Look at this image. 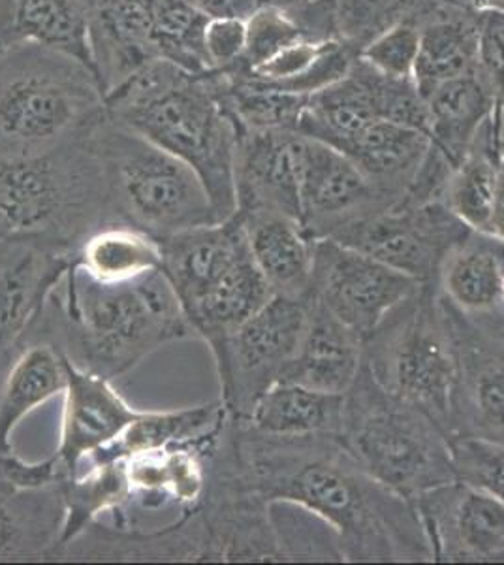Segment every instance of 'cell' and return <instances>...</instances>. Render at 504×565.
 <instances>
[{
	"mask_svg": "<svg viewBox=\"0 0 504 565\" xmlns=\"http://www.w3.org/2000/svg\"><path fill=\"white\" fill-rule=\"evenodd\" d=\"M74 253L39 239H0V386L13 362L36 340L53 292Z\"/></svg>",
	"mask_w": 504,
	"mask_h": 565,
	"instance_id": "13",
	"label": "cell"
},
{
	"mask_svg": "<svg viewBox=\"0 0 504 565\" xmlns=\"http://www.w3.org/2000/svg\"><path fill=\"white\" fill-rule=\"evenodd\" d=\"M469 232L471 228L442 200H433L423 204L397 202L330 239L362 250L418 282H437L448 250Z\"/></svg>",
	"mask_w": 504,
	"mask_h": 565,
	"instance_id": "11",
	"label": "cell"
},
{
	"mask_svg": "<svg viewBox=\"0 0 504 565\" xmlns=\"http://www.w3.org/2000/svg\"><path fill=\"white\" fill-rule=\"evenodd\" d=\"M504 242L487 232L471 231L442 260L437 289L465 313L503 308Z\"/></svg>",
	"mask_w": 504,
	"mask_h": 565,
	"instance_id": "24",
	"label": "cell"
},
{
	"mask_svg": "<svg viewBox=\"0 0 504 565\" xmlns=\"http://www.w3.org/2000/svg\"><path fill=\"white\" fill-rule=\"evenodd\" d=\"M245 23H247L245 57L239 65L234 66L243 71H255L290 45L303 40H313L290 13L275 7L256 8Z\"/></svg>",
	"mask_w": 504,
	"mask_h": 565,
	"instance_id": "36",
	"label": "cell"
},
{
	"mask_svg": "<svg viewBox=\"0 0 504 565\" xmlns=\"http://www.w3.org/2000/svg\"><path fill=\"white\" fill-rule=\"evenodd\" d=\"M389 206L345 153L303 136L300 223L311 238H333L346 226Z\"/></svg>",
	"mask_w": 504,
	"mask_h": 565,
	"instance_id": "15",
	"label": "cell"
},
{
	"mask_svg": "<svg viewBox=\"0 0 504 565\" xmlns=\"http://www.w3.org/2000/svg\"><path fill=\"white\" fill-rule=\"evenodd\" d=\"M343 394L279 381L256 402L245 426L269 436H337Z\"/></svg>",
	"mask_w": 504,
	"mask_h": 565,
	"instance_id": "30",
	"label": "cell"
},
{
	"mask_svg": "<svg viewBox=\"0 0 504 565\" xmlns=\"http://www.w3.org/2000/svg\"><path fill=\"white\" fill-rule=\"evenodd\" d=\"M503 167V125L495 114L480 130L465 157L453 167L444 204L471 231L484 232L492 215Z\"/></svg>",
	"mask_w": 504,
	"mask_h": 565,
	"instance_id": "29",
	"label": "cell"
},
{
	"mask_svg": "<svg viewBox=\"0 0 504 565\" xmlns=\"http://www.w3.org/2000/svg\"><path fill=\"white\" fill-rule=\"evenodd\" d=\"M106 116L89 66L39 45L0 52V159L50 153Z\"/></svg>",
	"mask_w": 504,
	"mask_h": 565,
	"instance_id": "5",
	"label": "cell"
},
{
	"mask_svg": "<svg viewBox=\"0 0 504 565\" xmlns=\"http://www.w3.org/2000/svg\"><path fill=\"white\" fill-rule=\"evenodd\" d=\"M426 103L429 140L455 167L495 114L492 90L476 71L435 87Z\"/></svg>",
	"mask_w": 504,
	"mask_h": 565,
	"instance_id": "25",
	"label": "cell"
},
{
	"mask_svg": "<svg viewBox=\"0 0 504 565\" xmlns=\"http://www.w3.org/2000/svg\"><path fill=\"white\" fill-rule=\"evenodd\" d=\"M337 437L365 471L407 500L458 479L447 431L384 391L365 366L343 394Z\"/></svg>",
	"mask_w": 504,
	"mask_h": 565,
	"instance_id": "6",
	"label": "cell"
},
{
	"mask_svg": "<svg viewBox=\"0 0 504 565\" xmlns=\"http://www.w3.org/2000/svg\"><path fill=\"white\" fill-rule=\"evenodd\" d=\"M364 366V340L313 300L300 348L282 381L313 391L345 394Z\"/></svg>",
	"mask_w": 504,
	"mask_h": 565,
	"instance_id": "20",
	"label": "cell"
},
{
	"mask_svg": "<svg viewBox=\"0 0 504 565\" xmlns=\"http://www.w3.org/2000/svg\"><path fill=\"white\" fill-rule=\"evenodd\" d=\"M433 562H504V503L485 490L455 479L415 501Z\"/></svg>",
	"mask_w": 504,
	"mask_h": 565,
	"instance_id": "14",
	"label": "cell"
},
{
	"mask_svg": "<svg viewBox=\"0 0 504 565\" xmlns=\"http://www.w3.org/2000/svg\"><path fill=\"white\" fill-rule=\"evenodd\" d=\"M74 266L106 285L136 281L162 268L160 242L122 221L90 232L74 253Z\"/></svg>",
	"mask_w": 504,
	"mask_h": 565,
	"instance_id": "28",
	"label": "cell"
},
{
	"mask_svg": "<svg viewBox=\"0 0 504 565\" xmlns=\"http://www.w3.org/2000/svg\"><path fill=\"white\" fill-rule=\"evenodd\" d=\"M442 303L458 354L450 437H473L504 447V308L465 313L444 298Z\"/></svg>",
	"mask_w": 504,
	"mask_h": 565,
	"instance_id": "10",
	"label": "cell"
},
{
	"mask_svg": "<svg viewBox=\"0 0 504 565\" xmlns=\"http://www.w3.org/2000/svg\"><path fill=\"white\" fill-rule=\"evenodd\" d=\"M420 282L388 264L339 244L317 239L309 300L367 340L384 319L409 298Z\"/></svg>",
	"mask_w": 504,
	"mask_h": 565,
	"instance_id": "12",
	"label": "cell"
},
{
	"mask_svg": "<svg viewBox=\"0 0 504 565\" xmlns=\"http://www.w3.org/2000/svg\"><path fill=\"white\" fill-rule=\"evenodd\" d=\"M186 338L194 332L162 271L106 285L74 264L50 298L36 332V341H50L76 366L109 381Z\"/></svg>",
	"mask_w": 504,
	"mask_h": 565,
	"instance_id": "2",
	"label": "cell"
},
{
	"mask_svg": "<svg viewBox=\"0 0 504 565\" xmlns=\"http://www.w3.org/2000/svg\"><path fill=\"white\" fill-rule=\"evenodd\" d=\"M479 72L495 98L504 136V12L479 13Z\"/></svg>",
	"mask_w": 504,
	"mask_h": 565,
	"instance_id": "39",
	"label": "cell"
},
{
	"mask_svg": "<svg viewBox=\"0 0 504 565\" xmlns=\"http://www.w3.org/2000/svg\"><path fill=\"white\" fill-rule=\"evenodd\" d=\"M106 116L191 167L221 221L236 213L239 129L217 71L159 58L106 95Z\"/></svg>",
	"mask_w": 504,
	"mask_h": 565,
	"instance_id": "3",
	"label": "cell"
},
{
	"mask_svg": "<svg viewBox=\"0 0 504 565\" xmlns=\"http://www.w3.org/2000/svg\"><path fill=\"white\" fill-rule=\"evenodd\" d=\"M269 509L282 562H345L337 533L319 514L288 501H271Z\"/></svg>",
	"mask_w": 504,
	"mask_h": 565,
	"instance_id": "35",
	"label": "cell"
},
{
	"mask_svg": "<svg viewBox=\"0 0 504 565\" xmlns=\"http://www.w3.org/2000/svg\"><path fill=\"white\" fill-rule=\"evenodd\" d=\"M484 232L504 242V161L501 172H498L497 191H495V200H493L492 215H490V221H487Z\"/></svg>",
	"mask_w": 504,
	"mask_h": 565,
	"instance_id": "43",
	"label": "cell"
},
{
	"mask_svg": "<svg viewBox=\"0 0 504 565\" xmlns=\"http://www.w3.org/2000/svg\"><path fill=\"white\" fill-rule=\"evenodd\" d=\"M64 386L66 372L61 349L50 341L31 343L0 386V455L13 450V431L23 418L61 396Z\"/></svg>",
	"mask_w": 504,
	"mask_h": 565,
	"instance_id": "27",
	"label": "cell"
},
{
	"mask_svg": "<svg viewBox=\"0 0 504 565\" xmlns=\"http://www.w3.org/2000/svg\"><path fill=\"white\" fill-rule=\"evenodd\" d=\"M63 359L66 386L55 457L68 476H77L79 463L116 441L143 412L122 398L114 388V381L82 370L64 353Z\"/></svg>",
	"mask_w": 504,
	"mask_h": 565,
	"instance_id": "16",
	"label": "cell"
},
{
	"mask_svg": "<svg viewBox=\"0 0 504 565\" xmlns=\"http://www.w3.org/2000/svg\"><path fill=\"white\" fill-rule=\"evenodd\" d=\"M479 71V13L441 7L420 25L415 84L426 98L435 87Z\"/></svg>",
	"mask_w": 504,
	"mask_h": 565,
	"instance_id": "26",
	"label": "cell"
},
{
	"mask_svg": "<svg viewBox=\"0 0 504 565\" xmlns=\"http://www.w3.org/2000/svg\"><path fill=\"white\" fill-rule=\"evenodd\" d=\"M503 308H504V287H503Z\"/></svg>",
	"mask_w": 504,
	"mask_h": 565,
	"instance_id": "46",
	"label": "cell"
},
{
	"mask_svg": "<svg viewBox=\"0 0 504 565\" xmlns=\"http://www.w3.org/2000/svg\"><path fill=\"white\" fill-rule=\"evenodd\" d=\"M364 366L384 391L452 434L458 354L437 282L420 287L364 341Z\"/></svg>",
	"mask_w": 504,
	"mask_h": 565,
	"instance_id": "8",
	"label": "cell"
},
{
	"mask_svg": "<svg viewBox=\"0 0 504 565\" xmlns=\"http://www.w3.org/2000/svg\"><path fill=\"white\" fill-rule=\"evenodd\" d=\"M210 20L189 0H157L153 36L160 58L185 71H211L204 47Z\"/></svg>",
	"mask_w": 504,
	"mask_h": 565,
	"instance_id": "33",
	"label": "cell"
},
{
	"mask_svg": "<svg viewBox=\"0 0 504 565\" xmlns=\"http://www.w3.org/2000/svg\"><path fill=\"white\" fill-rule=\"evenodd\" d=\"M320 0H258V7H275L282 12L290 13L292 18H298L300 13L314 7Z\"/></svg>",
	"mask_w": 504,
	"mask_h": 565,
	"instance_id": "44",
	"label": "cell"
},
{
	"mask_svg": "<svg viewBox=\"0 0 504 565\" xmlns=\"http://www.w3.org/2000/svg\"><path fill=\"white\" fill-rule=\"evenodd\" d=\"M307 300L274 296L224 341L213 360L226 415L245 423L256 402L282 381L305 330Z\"/></svg>",
	"mask_w": 504,
	"mask_h": 565,
	"instance_id": "9",
	"label": "cell"
},
{
	"mask_svg": "<svg viewBox=\"0 0 504 565\" xmlns=\"http://www.w3.org/2000/svg\"><path fill=\"white\" fill-rule=\"evenodd\" d=\"M224 420L226 415L213 430L189 444L168 445L125 458L130 490L128 508L135 505L143 511H159L168 505L179 511L196 508L207 490L210 452Z\"/></svg>",
	"mask_w": 504,
	"mask_h": 565,
	"instance_id": "18",
	"label": "cell"
},
{
	"mask_svg": "<svg viewBox=\"0 0 504 565\" xmlns=\"http://www.w3.org/2000/svg\"><path fill=\"white\" fill-rule=\"evenodd\" d=\"M420 52V26L403 21L389 26L365 44L357 57L373 71L396 79H415L416 61Z\"/></svg>",
	"mask_w": 504,
	"mask_h": 565,
	"instance_id": "37",
	"label": "cell"
},
{
	"mask_svg": "<svg viewBox=\"0 0 504 565\" xmlns=\"http://www.w3.org/2000/svg\"><path fill=\"white\" fill-rule=\"evenodd\" d=\"M64 519L61 481L15 489L0 479V562H57Z\"/></svg>",
	"mask_w": 504,
	"mask_h": 565,
	"instance_id": "21",
	"label": "cell"
},
{
	"mask_svg": "<svg viewBox=\"0 0 504 565\" xmlns=\"http://www.w3.org/2000/svg\"><path fill=\"white\" fill-rule=\"evenodd\" d=\"M431 140L420 130L375 119L341 148L388 204H397L428 157Z\"/></svg>",
	"mask_w": 504,
	"mask_h": 565,
	"instance_id": "23",
	"label": "cell"
},
{
	"mask_svg": "<svg viewBox=\"0 0 504 565\" xmlns=\"http://www.w3.org/2000/svg\"><path fill=\"white\" fill-rule=\"evenodd\" d=\"M90 141L117 221L157 239L221 223L196 172L153 141L108 116L96 122Z\"/></svg>",
	"mask_w": 504,
	"mask_h": 565,
	"instance_id": "7",
	"label": "cell"
},
{
	"mask_svg": "<svg viewBox=\"0 0 504 565\" xmlns=\"http://www.w3.org/2000/svg\"><path fill=\"white\" fill-rule=\"evenodd\" d=\"M224 415L226 412L221 399L213 404L194 405L173 412H143L135 423L128 424L116 441L93 452L87 462L90 466L117 462L146 450L189 444L213 430Z\"/></svg>",
	"mask_w": 504,
	"mask_h": 565,
	"instance_id": "31",
	"label": "cell"
},
{
	"mask_svg": "<svg viewBox=\"0 0 504 565\" xmlns=\"http://www.w3.org/2000/svg\"><path fill=\"white\" fill-rule=\"evenodd\" d=\"M61 490H63L66 519H64L57 562H61L64 546L72 540H76L77 535L85 532L90 524H95L100 514H111L116 526L130 524L127 514L130 490H128L122 460L90 466L89 473L85 476L77 473V476L64 477L61 481Z\"/></svg>",
	"mask_w": 504,
	"mask_h": 565,
	"instance_id": "32",
	"label": "cell"
},
{
	"mask_svg": "<svg viewBox=\"0 0 504 565\" xmlns=\"http://www.w3.org/2000/svg\"><path fill=\"white\" fill-rule=\"evenodd\" d=\"M301 141L296 130H239L236 212L300 221Z\"/></svg>",
	"mask_w": 504,
	"mask_h": 565,
	"instance_id": "17",
	"label": "cell"
},
{
	"mask_svg": "<svg viewBox=\"0 0 504 565\" xmlns=\"http://www.w3.org/2000/svg\"><path fill=\"white\" fill-rule=\"evenodd\" d=\"M503 161H504V136H503Z\"/></svg>",
	"mask_w": 504,
	"mask_h": 565,
	"instance_id": "45",
	"label": "cell"
},
{
	"mask_svg": "<svg viewBox=\"0 0 504 565\" xmlns=\"http://www.w3.org/2000/svg\"><path fill=\"white\" fill-rule=\"evenodd\" d=\"M232 423L247 487L319 514L345 562H433L415 503L365 471L337 436H269Z\"/></svg>",
	"mask_w": 504,
	"mask_h": 565,
	"instance_id": "1",
	"label": "cell"
},
{
	"mask_svg": "<svg viewBox=\"0 0 504 565\" xmlns=\"http://www.w3.org/2000/svg\"><path fill=\"white\" fill-rule=\"evenodd\" d=\"M90 135L50 153L0 159V239H39L76 253L90 232L117 221Z\"/></svg>",
	"mask_w": 504,
	"mask_h": 565,
	"instance_id": "4",
	"label": "cell"
},
{
	"mask_svg": "<svg viewBox=\"0 0 504 565\" xmlns=\"http://www.w3.org/2000/svg\"><path fill=\"white\" fill-rule=\"evenodd\" d=\"M455 473L504 503V447L473 437H450Z\"/></svg>",
	"mask_w": 504,
	"mask_h": 565,
	"instance_id": "38",
	"label": "cell"
},
{
	"mask_svg": "<svg viewBox=\"0 0 504 565\" xmlns=\"http://www.w3.org/2000/svg\"><path fill=\"white\" fill-rule=\"evenodd\" d=\"M204 47L211 71L234 68L245 57L247 23L242 18H211Z\"/></svg>",
	"mask_w": 504,
	"mask_h": 565,
	"instance_id": "40",
	"label": "cell"
},
{
	"mask_svg": "<svg viewBox=\"0 0 504 565\" xmlns=\"http://www.w3.org/2000/svg\"><path fill=\"white\" fill-rule=\"evenodd\" d=\"M439 8V0H335L337 36L360 52L389 26L403 21L420 26Z\"/></svg>",
	"mask_w": 504,
	"mask_h": 565,
	"instance_id": "34",
	"label": "cell"
},
{
	"mask_svg": "<svg viewBox=\"0 0 504 565\" xmlns=\"http://www.w3.org/2000/svg\"><path fill=\"white\" fill-rule=\"evenodd\" d=\"M210 18H242L247 20L258 8V0H189Z\"/></svg>",
	"mask_w": 504,
	"mask_h": 565,
	"instance_id": "42",
	"label": "cell"
},
{
	"mask_svg": "<svg viewBox=\"0 0 504 565\" xmlns=\"http://www.w3.org/2000/svg\"><path fill=\"white\" fill-rule=\"evenodd\" d=\"M64 477L71 476L55 452L40 462H26L15 450L0 455V479L15 489H42L63 481Z\"/></svg>",
	"mask_w": 504,
	"mask_h": 565,
	"instance_id": "41",
	"label": "cell"
},
{
	"mask_svg": "<svg viewBox=\"0 0 504 565\" xmlns=\"http://www.w3.org/2000/svg\"><path fill=\"white\" fill-rule=\"evenodd\" d=\"M20 45L64 53L96 74L87 0H0V52Z\"/></svg>",
	"mask_w": 504,
	"mask_h": 565,
	"instance_id": "19",
	"label": "cell"
},
{
	"mask_svg": "<svg viewBox=\"0 0 504 565\" xmlns=\"http://www.w3.org/2000/svg\"><path fill=\"white\" fill-rule=\"evenodd\" d=\"M239 215L247 232L253 260L274 296L309 300L317 239L303 231L298 218L281 213Z\"/></svg>",
	"mask_w": 504,
	"mask_h": 565,
	"instance_id": "22",
	"label": "cell"
}]
</instances>
